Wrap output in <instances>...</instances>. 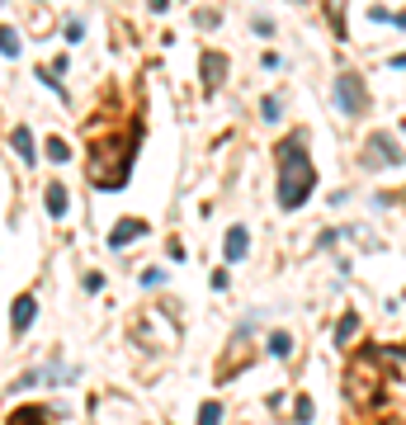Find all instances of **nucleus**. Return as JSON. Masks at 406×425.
Segmentation results:
<instances>
[{
  "label": "nucleus",
  "mask_w": 406,
  "mask_h": 425,
  "mask_svg": "<svg viewBox=\"0 0 406 425\" xmlns=\"http://www.w3.org/2000/svg\"><path fill=\"white\" fill-rule=\"evenodd\" d=\"M317 185V170H312V161H307V147H302V137H288L284 147H279V208L293 212L307 204V194Z\"/></svg>",
  "instance_id": "f257e3e1"
},
{
  "label": "nucleus",
  "mask_w": 406,
  "mask_h": 425,
  "mask_svg": "<svg viewBox=\"0 0 406 425\" xmlns=\"http://www.w3.org/2000/svg\"><path fill=\"white\" fill-rule=\"evenodd\" d=\"M133 147L137 137H100L95 147H90V180L100 189H118L128 180V165H133Z\"/></svg>",
  "instance_id": "f03ea898"
},
{
  "label": "nucleus",
  "mask_w": 406,
  "mask_h": 425,
  "mask_svg": "<svg viewBox=\"0 0 406 425\" xmlns=\"http://www.w3.org/2000/svg\"><path fill=\"white\" fill-rule=\"evenodd\" d=\"M345 388H350V401H359V406H373L378 401V383H373V364L364 359V364H354L350 378H345Z\"/></svg>",
  "instance_id": "7ed1b4c3"
},
{
  "label": "nucleus",
  "mask_w": 406,
  "mask_h": 425,
  "mask_svg": "<svg viewBox=\"0 0 406 425\" xmlns=\"http://www.w3.org/2000/svg\"><path fill=\"white\" fill-rule=\"evenodd\" d=\"M335 95H340V109H350V114H359V109L369 105V100H364V85H359V80L350 76V71L335 80Z\"/></svg>",
  "instance_id": "20e7f679"
},
{
  "label": "nucleus",
  "mask_w": 406,
  "mask_h": 425,
  "mask_svg": "<svg viewBox=\"0 0 406 425\" xmlns=\"http://www.w3.org/2000/svg\"><path fill=\"white\" fill-rule=\"evenodd\" d=\"M33 312H38V302H33V293H19V298H15V307H10V326H15V336L33 326Z\"/></svg>",
  "instance_id": "39448f33"
},
{
  "label": "nucleus",
  "mask_w": 406,
  "mask_h": 425,
  "mask_svg": "<svg viewBox=\"0 0 406 425\" xmlns=\"http://www.w3.org/2000/svg\"><path fill=\"white\" fill-rule=\"evenodd\" d=\"M142 232H147V222H137V217H133V222H118V227L109 232V246L118 251V246H128V241H137Z\"/></svg>",
  "instance_id": "423d86ee"
},
{
  "label": "nucleus",
  "mask_w": 406,
  "mask_h": 425,
  "mask_svg": "<svg viewBox=\"0 0 406 425\" xmlns=\"http://www.w3.org/2000/svg\"><path fill=\"white\" fill-rule=\"evenodd\" d=\"M246 246H250V237H246V227H232V232H227V251H222V255H227V265H237V260H246Z\"/></svg>",
  "instance_id": "0eeeda50"
},
{
  "label": "nucleus",
  "mask_w": 406,
  "mask_h": 425,
  "mask_svg": "<svg viewBox=\"0 0 406 425\" xmlns=\"http://www.w3.org/2000/svg\"><path fill=\"white\" fill-rule=\"evenodd\" d=\"M378 161H402V152H397V147H392L382 133L373 137V147H369V165H378Z\"/></svg>",
  "instance_id": "6e6552de"
},
{
  "label": "nucleus",
  "mask_w": 406,
  "mask_h": 425,
  "mask_svg": "<svg viewBox=\"0 0 406 425\" xmlns=\"http://www.w3.org/2000/svg\"><path fill=\"white\" fill-rule=\"evenodd\" d=\"M222 76H227V62H222L217 53H208V57H203V80H208V90L222 85Z\"/></svg>",
  "instance_id": "1a4fd4ad"
},
{
  "label": "nucleus",
  "mask_w": 406,
  "mask_h": 425,
  "mask_svg": "<svg viewBox=\"0 0 406 425\" xmlns=\"http://www.w3.org/2000/svg\"><path fill=\"white\" fill-rule=\"evenodd\" d=\"M43 204H48V212H53V217H66V185H48Z\"/></svg>",
  "instance_id": "9d476101"
},
{
  "label": "nucleus",
  "mask_w": 406,
  "mask_h": 425,
  "mask_svg": "<svg viewBox=\"0 0 406 425\" xmlns=\"http://www.w3.org/2000/svg\"><path fill=\"white\" fill-rule=\"evenodd\" d=\"M10 425H48V411L43 406H24V411H15Z\"/></svg>",
  "instance_id": "9b49d317"
},
{
  "label": "nucleus",
  "mask_w": 406,
  "mask_h": 425,
  "mask_svg": "<svg viewBox=\"0 0 406 425\" xmlns=\"http://www.w3.org/2000/svg\"><path fill=\"white\" fill-rule=\"evenodd\" d=\"M270 354L288 359V354H293V336H288V331H274V336H270Z\"/></svg>",
  "instance_id": "f8f14e48"
},
{
  "label": "nucleus",
  "mask_w": 406,
  "mask_h": 425,
  "mask_svg": "<svg viewBox=\"0 0 406 425\" xmlns=\"http://www.w3.org/2000/svg\"><path fill=\"white\" fill-rule=\"evenodd\" d=\"M15 152L24 161H33V133H28V128H15Z\"/></svg>",
  "instance_id": "ddd939ff"
},
{
  "label": "nucleus",
  "mask_w": 406,
  "mask_h": 425,
  "mask_svg": "<svg viewBox=\"0 0 406 425\" xmlns=\"http://www.w3.org/2000/svg\"><path fill=\"white\" fill-rule=\"evenodd\" d=\"M0 53L19 57V33H15V28H0Z\"/></svg>",
  "instance_id": "4468645a"
},
{
  "label": "nucleus",
  "mask_w": 406,
  "mask_h": 425,
  "mask_svg": "<svg viewBox=\"0 0 406 425\" xmlns=\"http://www.w3.org/2000/svg\"><path fill=\"white\" fill-rule=\"evenodd\" d=\"M354 331H359V317H354V312H350V317L340 321V331H335V341H340V345H350V341H354Z\"/></svg>",
  "instance_id": "2eb2a0df"
},
{
  "label": "nucleus",
  "mask_w": 406,
  "mask_h": 425,
  "mask_svg": "<svg viewBox=\"0 0 406 425\" xmlns=\"http://www.w3.org/2000/svg\"><path fill=\"white\" fill-rule=\"evenodd\" d=\"M222 421V406H217V401H203V406H199V425H217Z\"/></svg>",
  "instance_id": "dca6fc26"
},
{
  "label": "nucleus",
  "mask_w": 406,
  "mask_h": 425,
  "mask_svg": "<svg viewBox=\"0 0 406 425\" xmlns=\"http://www.w3.org/2000/svg\"><path fill=\"white\" fill-rule=\"evenodd\" d=\"M66 156H71V147H66V142H57V137H53V142H48V161H66Z\"/></svg>",
  "instance_id": "f3484780"
},
{
  "label": "nucleus",
  "mask_w": 406,
  "mask_h": 425,
  "mask_svg": "<svg viewBox=\"0 0 406 425\" xmlns=\"http://www.w3.org/2000/svg\"><path fill=\"white\" fill-rule=\"evenodd\" d=\"M293 416H298V421L307 425V421H312V401H307V397H298V411H293Z\"/></svg>",
  "instance_id": "a211bd4d"
}]
</instances>
